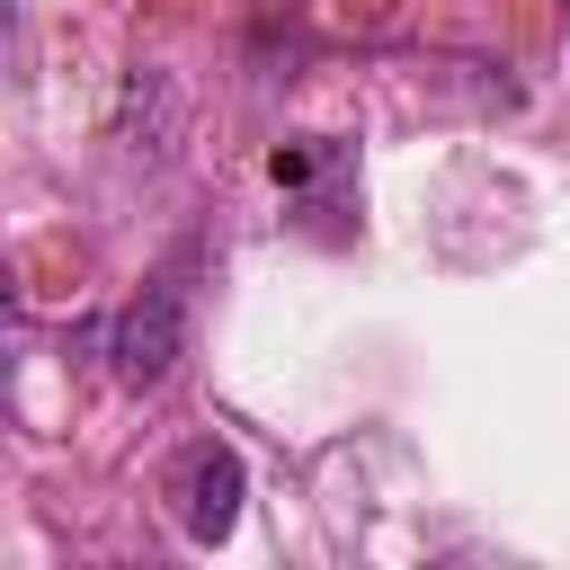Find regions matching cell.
<instances>
[{"label": "cell", "mask_w": 570, "mask_h": 570, "mask_svg": "<svg viewBox=\"0 0 570 570\" xmlns=\"http://www.w3.org/2000/svg\"><path fill=\"white\" fill-rule=\"evenodd\" d=\"M107 356H116V383H134V392L169 383V365L187 356V258H169V267L116 312Z\"/></svg>", "instance_id": "1"}, {"label": "cell", "mask_w": 570, "mask_h": 570, "mask_svg": "<svg viewBox=\"0 0 570 570\" xmlns=\"http://www.w3.org/2000/svg\"><path fill=\"white\" fill-rule=\"evenodd\" d=\"M169 508H178L187 543H223L240 525V454L214 445V436H196L178 454V472H169Z\"/></svg>", "instance_id": "2"}]
</instances>
